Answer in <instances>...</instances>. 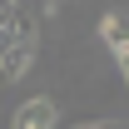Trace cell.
I'll list each match as a JSON object with an SVG mask.
<instances>
[{
    "mask_svg": "<svg viewBox=\"0 0 129 129\" xmlns=\"http://www.w3.org/2000/svg\"><path fill=\"white\" fill-rule=\"evenodd\" d=\"M10 129H60V109L55 99H25L10 119Z\"/></svg>",
    "mask_w": 129,
    "mask_h": 129,
    "instance_id": "6da1fadb",
    "label": "cell"
},
{
    "mask_svg": "<svg viewBox=\"0 0 129 129\" xmlns=\"http://www.w3.org/2000/svg\"><path fill=\"white\" fill-rule=\"evenodd\" d=\"M99 40L109 45L114 64H119V70H129V35H124V15H119V10L99 15Z\"/></svg>",
    "mask_w": 129,
    "mask_h": 129,
    "instance_id": "7a4b0ae2",
    "label": "cell"
}]
</instances>
